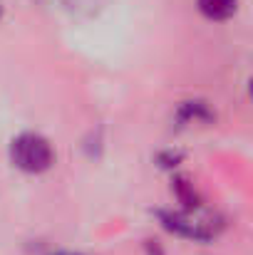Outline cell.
Segmentation results:
<instances>
[{"label":"cell","mask_w":253,"mask_h":255,"mask_svg":"<svg viewBox=\"0 0 253 255\" xmlns=\"http://www.w3.org/2000/svg\"><path fill=\"white\" fill-rule=\"evenodd\" d=\"M50 255H80V253H65V251H60V253H50Z\"/></svg>","instance_id":"8"},{"label":"cell","mask_w":253,"mask_h":255,"mask_svg":"<svg viewBox=\"0 0 253 255\" xmlns=\"http://www.w3.org/2000/svg\"><path fill=\"white\" fill-rule=\"evenodd\" d=\"M0 17H2V7H0Z\"/></svg>","instance_id":"9"},{"label":"cell","mask_w":253,"mask_h":255,"mask_svg":"<svg viewBox=\"0 0 253 255\" xmlns=\"http://www.w3.org/2000/svg\"><path fill=\"white\" fill-rule=\"evenodd\" d=\"M10 164L22 173H45L55 164V149L50 139L37 131H22L10 141Z\"/></svg>","instance_id":"1"},{"label":"cell","mask_w":253,"mask_h":255,"mask_svg":"<svg viewBox=\"0 0 253 255\" xmlns=\"http://www.w3.org/2000/svg\"><path fill=\"white\" fill-rule=\"evenodd\" d=\"M214 109L201 102V99H189V102H181L179 109H176V119L181 124H211L214 122Z\"/></svg>","instance_id":"3"},{"label":"cell","mask_w":253,"mask_h":255,"mask_svg":"<svg viewBox=\"0 0 253 255\" xmlns=\"http://www.w3.org/2000/svg\"><path fill=\"white\" fill-rule=\"evenodd\" d=\"M181 161V154L179 151H164V154H159V164L162 166H176Z\"/></svg>","instance_id":"7"},{"label":"cell","mask_w":253,"mask_h":255,"mask_svg":"<svg viewBox=\"0 0 253 255\" xmlns=\"http://www.w3.org/2000/svg\"><path fill=\"white\" fill-rule=\"evenodd\" d=\"M159 221L169 233L189 241H211L216 236V228L209 223V218L194 216V211H159Z\"/></svg>","instance_id":"2"},{"label":"cell","mask_w":253,"mask_h":255,"mask_svg":"<svg viewBox=\"0 0 253 255\" xmlns=\"http://www.w3.org/2000/svg\"><path fill=\"white\" fill-rule=\"evenodd\" d=\"M196 7L209 20H229L239 10V0H196Z\"/></svg>","instance_id":"4"},{"label":"cell","mask_w":253,"mask_h":255,"mask_svg":"<svg viewBox=\"0 0 253 255\" xmlns=\"http://www.w3.org/2000/svg\"><path fill=\"white\" fill-rule=\"evenodd\" d=\"M174 193H176V198L186 206V211L199 208V193H196L194 183H189L184 176H176V178H174Z\"/></svg>","instance_id":"6"},{"label":"cell","mask_w":253,"mask_h":255,"mask_svg":"<svg viewBox=\"0 0 253 255\" xmlns=\"http://www.w3.org/2000/svg\"><path fill=\"white\" fill-rule=\"evenodd\" d=\"M60 5L72 15V17H92L102 10L104 0H60Z\"/></svg>","instance_id":"5"}]
</instances>
